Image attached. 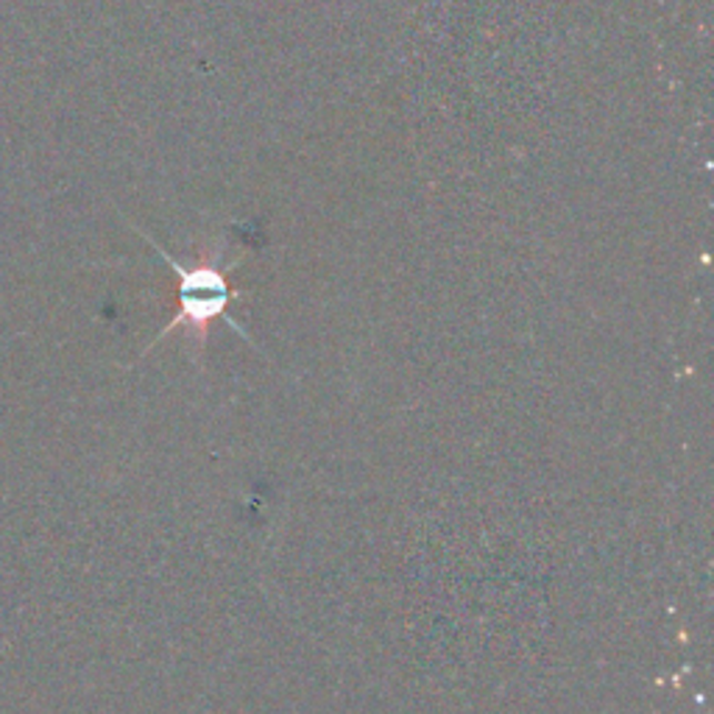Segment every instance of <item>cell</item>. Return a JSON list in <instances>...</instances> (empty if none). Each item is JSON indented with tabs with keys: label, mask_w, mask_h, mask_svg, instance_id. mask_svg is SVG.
Returning a JSON list of instances; mask_svg holds the SVG:
<instances>
[{
	"label": "cell",
	"mask_w": 714,
	"mask_h": 714,
	"mask_svg": "<svg viewBox=\"0 0 714 714\" xmlns=\"http://www.w3.org/2000/svg\"><path fill=\"white\" fill-rule=\"evenodd\" d=\"M143 238L154 247V252H160V258L165 260V263L173 269V274H177V302H179L177 315L171 319V324H165L160 332H157L151 346H157V341H162V338H165L171 330H177V326H193V330L199 332L201 341H204L207 330H210V324L215 319H227V324L232 326V330H238L243 338H247V330H241V326L234 324L232 315H229V304H232V299L241 296V291H234V288L229 285V271L238 265V260L223 265V269L212 263H199L190 269V265L179 263L173 254H168L165 249L151 238V234L143 232Z\"/></svg>",
	"instance_id": "cell-1"
}]
</instances>
